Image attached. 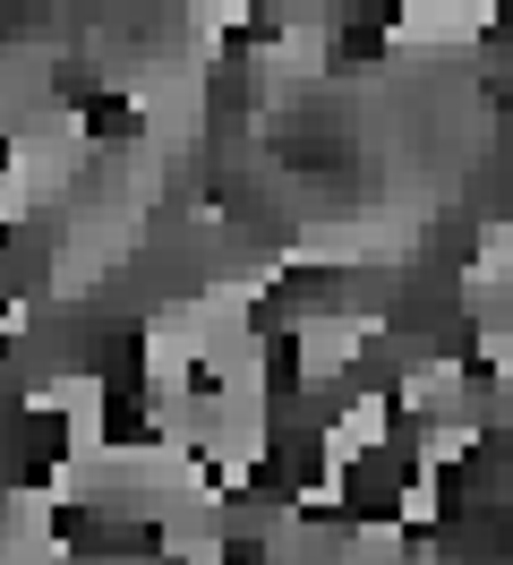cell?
<instances>
[{
  "mask_svg": "<svg viewBox=\"0 0 513 565\" xmlns=\"http://www.w3.org/2000/svg\"><path fill=\"white\" fill-rule=\"evenodd\" d=\"M496 35V0H403L385 18L394 52H471Z\"/></svg>",
  "mask_w": 513,
  "mask_h": 565,
  "instance_id": "6da1fadb",
  "label": "cell"
}]
</instances>
